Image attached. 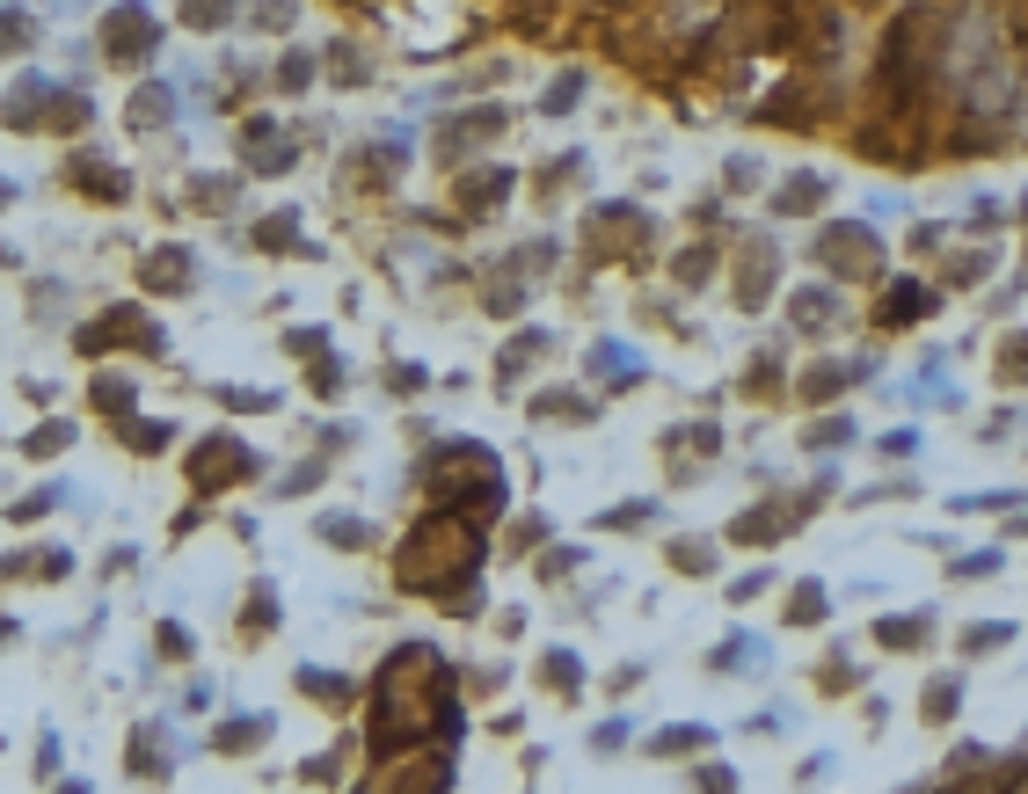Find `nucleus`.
Wrapping results in <instances>:
<instances>
[{"label": "nucleus", "instance_id": "f257e3e1", "mask_svg": "<svg viewBox=\"0 0 1028 794\" xmlns=\"http://www.w3.org/2000/svg\"><path fill=\"white\" fill-rule=\"evenodd\" d=\"M919 307H927V291H919V285L890 291V321H919Z\"/></svg>", "mask_w": 1028, "mask_h": 794}, {"label": "nucleus", "instance_id": "f03ea898", "mask_svg": "<svg viewBox=\"0 0 1028 794\" xmlns=\"http://www.w3.org/2000/svg\"><path fill=\"white\" fill-rule=\"evenodd\" d=\"M591 364H612V380H635V358H628V350H598Z\"/></svg>", "mask_w": 1028, "mask_h": 794}]
</instances>
